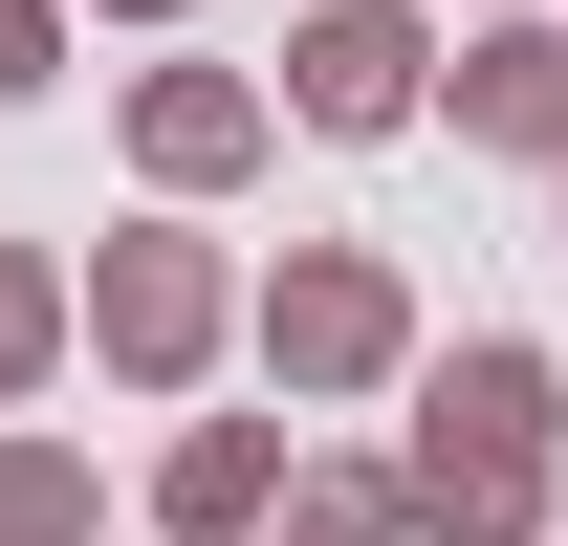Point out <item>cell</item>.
Listing matches in <instances>:
<instances>
[{"mask_svg": "<svg viewBox=\"0 0 568 546\" xmlns=\"http://www.w3.org/2000/svg\"><path fill=\"white\" fill-rule=\"evenodd\" d=\"M44 372H67V263H44V241H0V415L44 394Z\"/></svg>", "mask_w": 568, "mask_h": 546, "instance_id": "10", "label": "cell"}, {"mask_svg": "<svg viewBox=\"0 0 568 546\" xmlns=\"http://www.w3.org/2000/svg\"><path fill=\"white\" fill-rule=\"evenodd\" d=\"M67 350H110L132 394H197L219 350H241V284H219V241H175V219H132L110 263H67Z\"/></svg>", "mask_w": 568, "mask_h": 546, "instance_id": "3", "label": "cell"}, {"mask_svg": "<svg viewBox=\"0 0 568 546\" xmlns=\"http://www.w3.org/2000/svg\"><path fill=\"white\" fill-rule=\"evenodd\" d=\"M44 67H67V0H0V110H22Z\"/></svg>", "mask_w": 568, "mask_h": 546, "instance_id": "11", "label": "cell"}, {"mask_svg": "<svg viewBox=\"0 0 568 546\" xmlns=\"http://www.w3.org/2000/svg\"><path fill=\"white\" fill-rule=\"evenodd\" d=\"M110 22H197V0H110Z\"/></svg>", "mask_w": 568, "mask_h": 546, "instance_id": "12", "label": "cell"}, {"mask_svg": "<svg viewBox=\"0 0 568 546\" xmlns=\"http://www.w3.org/2000/svg\"><path fill=\"white\" fill-rule=\"evenodd\" d=\"M263 110H284V132H351V153L416 132V110H437V22H416V0H306Z\"/></svg>", "mask_w": 568, "mask_h": 546, "instance_id": "4", "label": "cell"}, {"mask_svg": "<svg viewBox=\"0 0 568 546\" xmlns=\"http://www.w3.org/2000/svg\"><path fill=\"white\" fill-rule=\"evenodd\" d=\"M0 546H110V481L67 437H0Z\"/></svg>", "mask_w": 568, "mask_h": 546, "instance_id": "9", "label": "cell"}, {"mask_svg": "<svg viewBox=\"0 0 568 546\" xmlns=\"http://www.w3.org/2000/svg\"><path fill=\"white\" fill-rule=\"evenodd\" d=\"M241 350H263L284 394H394V372H416V284L372 263V241H284V263L241 284Z\"/></svg>", "mask_w": 568, "mask_h": 546, "instance_id": "2", "label": "cell"}, {"mask_svg": "<svg viewBox=\"0 0 568 546\" xmlns=\"http://www.w3.org/2000/svg\"><path fill=\"white\" fill-rule=\"evenodd\" d=\"M263 525H284V546H416V503H394V459H284Z\"/></svg>", "mask_w": 568, "mask_h": 546, "instance_id": "8", "label": "cell"}, {"mask_svg": "<svg viewBox=\"0 0 568 546\" xmlns=\"http://www.w3.org/2000/svg\"><path fill=\"white\" fill-rule=\"evenodd\" d=\"M437 110L481 153H525V175H568V22H459L437 44Z\"/></svg>", "mask_w": 568, "mask_h": 546, "instance_id": "6", "label": "cell"}, {"mask_svg": "<svg viewBox=\"0 0 568 546\" xmlns=\"http://www.w3.org/2000/svg\"><path fill=\"white\" fill-rule=\"evenodd\" d=\"M284 459H306L284 415H197V437L153 459V525H175V546H263V503H284Z\"/></svg>", "mask_w": 568, "mask_h": 546, "instance_id": "7", "label": "cell"}, {"mask_svg": "<svg viewBox=\"0 0 568 546\" xmlns=\"http://www.w3.org/2000/svg\"><path fill=\"white\" fill-rule=\"evenodd\" d=\"M394 503H416V546H547V503H568V372L525 328H459V350H416L394 372Z\"/></svg>", "mask_w": 568, "mask_h": 546, "instance_id": "1", "label": "cell"}, {"mask_svg": "<svg viewBox=\"0 0 568 546\" xmlns=\"http://www.w3.org/2000/svg\"><path fill=\"white\" fill-rule=\"evenodd\" d=\"M459 22H547V0H459Z\"/></svg>", "mask_w": 568, "mask_h": 546, "instance_id": "13", "label": "cell"}, {"mask_svg": "<svg viewBox=\"0 0 568 546\" xmlns=\"http://www.w3.org/2000/svg\"><path fill=\"white\" fill-rule=\"evenodd\" d=\"M263 153H284L263 67H153V88H132V175H153V198H241Z\"/></svg>", "mask_w": 568, "mask_h": 546, "instance_id": "5", "label": "cell"}]
</instances>
